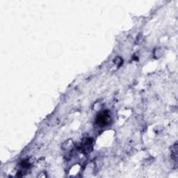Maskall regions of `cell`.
Instances as JSON below:
<instances>
[{"label":"cell","instance_id":"1","mask_svg":"<svg viewBox=\"0 0 178 178\" xmlns=\"http://www.w3.org/2000/svg\"><path fill=\"white\" fill-rule=\"evenodd\" d=\"M109 115L108 112H106V111H104V112L97 115L96 122L100 126H104L109 122Z\"/></svg>","mask_w":178,"mask_h":178},{"label":"cell","instance_id":"2","mask_svg":"<svg viewBox=\"0 0 178 178\" xmlns=\"http://www.w3.org/2000/svg\"><path fill=\"white\" fill-rule=\"evenodd\" d=\"M81 148L84 152H89V150L92 148V141H91V140H90V139L85 140L81 145Z\"/></svg>","mask_w":178,"mask_h":178},{"label":"cell","instance_id":"3","mask_svg":"<svg viewBox=\"0 0 178 178\" xmlns=\"http://www.w3.org/2000/svg\"><path fill=\"white\" fill-rule=\"evenodd\" d=\"M173 159L174 160L175 163H177V144H175V146L173 147Z\"/></svg>","mask_w":178,"mask_h":178}]
</instances>
